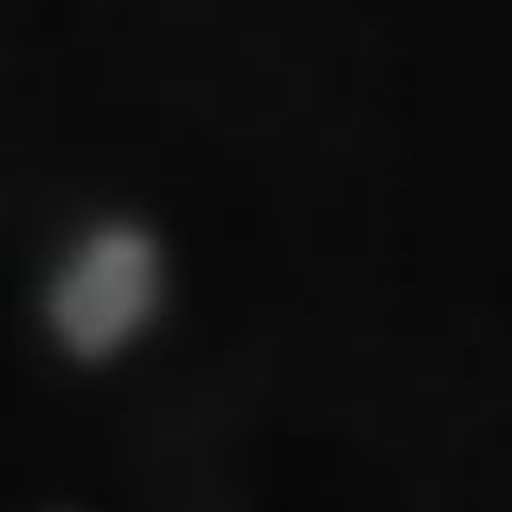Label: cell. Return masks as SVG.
I'll return each instance as SVG.
<instances>
[{
	"mask_svg": "<svg viewBox=\"0 0 512 512\" xmlns=\"http://www.w3.org/2000/svg\"><path fill=\"white\" fill-rule=\"evenodd\" d=\"M166 310V246L134 214H102L38 283V320L70 363L123 358Z\"/></svg>",
	"mask_w": 512,
	"mask_h": 512,
	"instance_id": "cell-1",
	"label": "cell"
},
{
	"mask_svg": "<svg viewBox=\"0 0 512 512\" xmlns=\"http://www.w3.org/2000/svg\"><path fill=\"white\" fill-rule=\"evenodd\" d=\"M54 512H64V507H54Z\"/></svg>",
	"mask_w": 512,
	"mask_h": 512,
	"instance_id": "cell-2",
	"label": "cell"
}]
</instances>
